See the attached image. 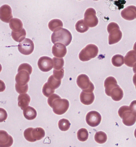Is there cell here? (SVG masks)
Here are the masks:
<instances>
[{"instance_id": "26", "label": "cell", "mask_w": 136, "mask_h": 147, "mask_svg": "<svg viewBox=\"0 0 136 147\" xmlns=\"http://www.w3.org/2000/svg\"><path fill=\"white\" fill-rule=\"evenodd\" d=\"M94 139L97 143L103 144L105 143L107 140V134L103 131H98L96 133Z\"/></svg>"}, {"instance_id": "7", "label": "cell", "mask_w": 136, "mask_h": 147, "mask_svg": "<svg viewBox=\"0 0 136 147\" xmlns=\"http://www.w3.org/2000/svg\"><path fill=\"white\" fill-rule=\"evenodd\" d=\"M99 50L98 47L93 44H88L79 54V58L82 61H88L98 55Z\"/></svg>"}, {"instance_id": "29", "label": "cell", "mask_w": 136, "mask_h": 147, "mask_svg": "<svg viewBox=\"0 0 136 147\" xmlns=\"http://www.w3.org/2000/svg\"><path fill=\"white\" fill-rule=\"evenodd\" d=\"M47 83L52 88L55 90L56 88H59L61 84V80H58L55 79L53 75H51L48 78Z\"/></svg>"}, {"instance_id": "15", "label": "cell", "mask_w": 136, "mask_h": 147, "mask_svg": "<svg viewBox=\"0 0 136 147\" xmlns=\"http://www.w3.org/2000/svg\"><path fill=\"white\" fill-rule=\"evenodd\" d=\"M52 51L53 55L56 58H62L66 55L67 49L66 46H65L64 44L57 43L53 46Z\"/></svg>"}, {"instance_id": "14", "label": "cell", "mask_w": 136, "mask_h": 147, "mask_svg": "<svg viewBox=\"0 0 136 147\" xmlns=\"http://www.w3.org/2000/svg\"><path fill=\"white\" fill-rule=\"evenodd\" d=\"M122 17L126 20L131 21L136 19V7L129 5L125 7L121 12Z\"/></svg>"}, {"instance_id": "24", "label": "cell", "mask_w": 136, "mask_h": 147, "mask_svg": "<svg viewBox=\"0 0 136 147\" xmlns=\"http://www.w3.org/2000/svg\"><path fill=\"white\" fill-rule=\"evenodd\" d=\"M26 35H27V33H26V30L24 28H23L21 30H20L18 32H15L13 31H12L11 32V36L12 38L15 42H19V43H20L25 40Z\"/></svg>"}, {"instance_id": "10", "label": "cell", "mask_w": 136, "mask_h": 147, "mask_svg": "<svg viewBox=\"0 0 136 147\" xmlns=\"http://www.w3.org/2000/svg\"><path fill=\"white\" fill-rule=\"evenodd\" d=\"M19 51L23 55H29L34 50L33 41L29 38H25L18 45Z\"/></svg>"}, {"instance_id": "30", "label": "cell", "mask_w": 136, "mask_h": 147, "mask_svg": "<svg viewBox=\"0 0 136 147\" xmlns=\"http://www.w3.org/2000/svg\"><path fill=\"white\" fill-rule=\"evenodd\" d=\"M71 123L69 120L62 118L60 119L58 123V126L59 128L62 131H66L70 129Z\"/></svg>"}, {"instance_id": "34", "label": "cell", "mask_w": 136, "mask_h": 147, "mask_svg": "<svg viewBox=\"0 0 136 147\" xmlns=\"http://www.w3.org/2000/svg\"><path fill=\"white\" fill-rule=\"evenodd\" d=\"M22 70H25L27 71L30 75L32 73V71H33V68L31 66V65L28 64V63H23L21 64L18 67V72H19L20 71Z\"/></svg>"}, {"instance_id": "6", "label": "cell", "mask_w": 136, "mask_h": 147, "mask_svg": "<svg viewBox=\"0 0 136 147\" xmlns=\"http://www.w3.org/2000/svg\"><path fill=\"white\" fill-rule=\"evenodd\" d=\"M118 115L122 119V123L127 126H131L135 124L136 116L130 110L129 107L123 106L118 110Z\"/></svg>"}, {"instance_id": "28", "label": "cell", "mask_w": 136, "mask_h": 147, "mask_svg": "<svg viewBox=\"0 0 136 147\" xmlns=\"http://www.w3.org/2000/svg\"><path fill=\"white\" fill-rule=\"evenodd\" d=\"M77 138L78 140L81 142H85L88 139L89 133L87 129L81 128L78 131Z\"/></svg>"}, {"instance_id": "38", "label": "cell", "mask_w": 136, "mask_h": 147, "mask_svg": "<svg viewBox=\"0 0 136 147\" xmlns=\"http://www.w3.org/2000/svg\"><path fill=\"white\" fill-rule=\"evenodd\" d=\"M6 88L5 83H4V82L2 80H0V92H3L5 91Z\"/></svg>"}, {"instance_id": "36", "label": "cell", "mask_w": 136, "mask_h": 147, "mask_svg": "<svg viewBox=\"0 0 136 147\" xmlns=\"http://www.w3.org/2000/svg\"><path fill=\"white\" fill-rule=\"evenodd\" d=\"M7 118V111L3 108H0V123L5 121Z\"/></svg>"}, {"instance_id": "20", "label": "cell", "mask_w": 136, "mask_h": 147, "mask_svg": "<svg viewBox=\"0 0 136 147\" xmlns=\"http://www.w3.org/2000/svg\"><path fill=\"white\" fill-rule=\"evenodd\" d=\"M30 100V97L28 94L25 93L20 94L18 97L19 107L22 110H24L27 107H28Z\"/></svg>"}, {"instance_id": "16", "label": "cell", "mask_w": 136, "mask_h": 147, "mask_svg": "<svg viewBox=\"0 0 136 147\" xmlns=\"http://www.w3.org/2000/svg\"><path fill=\"white\" fill-rule=\"evenodd\" d=\"M15 80L16 84L18 85H26L30 81L29 73L26 70H21L16 75Z\"/></svg>"}, {"instance_id": "39", "label": "cell", "mask_w": 136, "mask_h": 147, "mask_svg": "<svg viewBox=\"0 0 136 147\" xmlns=\"http://www.w3.org/2000/svg\"><path fill=\"white\" fill-rule=\"evenodd\" d=\"M133 84L135 85L136 89V74H135L133 76Z\"/></svg>"}, {"instance_id": "42", "label": "cell", "mask_w": 136, "mask_h": 147, "mask_svg": "<svg viewBox=\"0 0 136 147\" xmlns=\"http://www.w3.org/2000/svg\"><path fill=\"white\" fill-rule=\"evenodd\" d=\"M2 65H1V64L0 63V73L1 72V71H2Z\"/></svg>"}, {"instance_id": "4", "label": "cell", "mask_w": 136, "mask_h": 147, "mask_svg": "<svg viewBox=\"0 0 136 147\" xmlns=\"http://www.w3.org/2000/svg\"><path fill=\"white\" fill-rule=\"evenodd\" d=\"M107 30L109 34V44L110 45L116 44L121 40L122 33L118 24L110 22L107 27Z\"/></svg>"}, {"instance_id": "37", "label": "cell", "mask_w": 136, "mask_h": 147, "mask_svg": "<svg viewBox=\"0 0 136 147\" xmlns=\"http://www.w3.org/2000/svg\"><path fill=\"white\" fill-rule=\"evenodd\" d=\"M130 110L136 116V100L133 101L129 106Z\"/></svg>"}, {"instance_id": "11", "label": "cell", "mask_w": 136, "mask_h": 147, "mask_svg": "<svg viewBox=\"0 0 136 147\" xmlns=\"http://www.w3.org/2000/svg\"><path fill=\"white\" fill-rule=\"evenodd\" d=\"M102 121V116L98 112L96 111H90L86 116L87 124L91 127H96L99 125Z\"/></svg>"}, {"instance_id": "25", "label": "cell", "mask_w": 136, "mask_h": 147, "mask_svg": "<svg viewBox=\"0 0 136 147\" xmlns=\"http://www.w3.org/2000/svg\"><path fill=\"white\" fill-rule=\"evenodd\" d=\"M76 30L78 32L80 33H84L88 31L89 30V27L87 26L83 19L78 21L75 25Z\"/></svg>"}, {"instance_id": "2", "label": "cell", "mask_w": 136, "mask_h": 147, "mask_svg": "<svg viewBox=\"0 0 136 147\" xmlns=\"http://www.w3.org/2000/svg\"><path fill=\"white\" fill-rule=\"evenodd\" d=\"M48 105L53 109V112L56 115H62L68 110L70 103L66 99H61L56 94H53L48 98Z\"/></svg>"}, {"instance_id": "27", "label": "cell", "mask_w": 136, "mask_h": 147, "mask_svg": "<svg viewBox=\"0 0 136 147\" xmlns=\"http://www.w3.org/2000/svg\"><path fill=\"white\" fill-rule=\"evenodd\" d=\"M112 63L114 66L120 67L125 63L123 56L121 55H116L112 58Z\"/></svg>"}, {"instance_id": "17", "label": "cell", "mask_w": 136, "mask_h": 147, "mask_svg": "<svg viewBox=\"0 0 136 147\" xmlns=\"http://www.w3.org/2000/svg\"><path fill=\"white\" fill-rule=\"evenodd\" d=\"M13 144V138L5 131L0 130V147H10Z\"/></svg>"}, {"instance_id": "23", "label": "cell", "mask_w": 136, "mask_h": 147, "mask_svg": "<svg viewBox=\"0 0 136 147\" xmlns=\"http://www.w3.org/2000/svg\"><path fill=\"white\" fill-rule=\"evenodd\" d=\"M63 24L62 20L58 19H54L52 20L48 24L49 29L53 32H54L55 31L61 28H63Z\"/></svg>"}, {"instance_id": "31", "label": "cell", "mask_w": 136, "mask_h": 147, "mask_svg": "<svg viewBox=\"0 0 136 147\" xmlns=\"http://www.w3.org/2000/svg\"><path fill=\"white\" fill-rule=\"evenodd\" d=\"M53 68L55 70H61L62 69L64 65V60L63 58H58L54 57L53 58Z\"/></svg>"}, {"instance_id": "21", "label": "cell", "mask_w": 136, "mask_h": 147, "mask_svg": "<svg viewBox=\"0 0 136 147\" xmlns=\"http://www.w3.org/2000/svg\"><path fill=\"white\" fill-rule=\"evenodd\" d=\"M9 26L13 32H18L23 29V23L20 19L14 18L11 19Z\"/></svg>"}, {"instance_id": "1", "label": "cell", "mask_w": 136, "mask_h": 147, "mask_svg": "<svg viewBox=\"0 0 136 147\" xmlns=\"http://www.w3.org/2000/svg\"><path fill=\"white\" fill-rule=\"evenodd\" d=\"M105 92L115 101L121 100L123 97V91L118 84L117 80L112 76L107 77L104 81Z\"/></svg>"}, {"instance_id": "3", "label": "cell", "mask_w": 136, "mask_h": 147, "mask_svg": "<svg viewBox=\"0 0 136 147\" xmlns=\"http://www.w3.org/2000/svg\"><path fill=\"white\" fill-rule=\"evenodd\" d=\"M72 40V34L66 29L61 28L52 34V42L54 44L60 43L65 46H68Z\"/></svg>"}, {"instance_id": "19", "label": "cell", "mask_w": 136, "mask_h": 147, "mask_svg": "<svg viewBox=\"0 0 136 147\" xmlns=\"http://www.w3.org/2000/svg\"><path fill=\"white\" fill-rule=\"evenodd\" d=\"M125 64L129 67H133L136 63V52L133 50L128 52L124 57Z\"/></svg>"}, {"instance_id": "43", "label": "cell", "mask_w": 136, "mask_h": 147, "mask_svg": "<svg viewBox=\"0 0 136 147\" xmlns=\"http://www.w3.org/2000/svg\"><path fill=\"white\" fill-rule=\"evenodd\" d=\"M134 135H135V136L136 138V129H135V132H134Z\"/></svg>"}, {"instance_id": "32", "label": "cell", "mask_w": 136, "mask_h": 147, "mask_svg": "<svg viewBox=\"0 0 136 147\" xmlns=\"http://www.w3.org/2000/svg\"><path fill=\"white\" fill-rule=\"evenodd\" d=\"M54 92H55V90H53V88H52L48 85L47 82L45 83L42 88V93L44 94V96L49 98L50 96L53 94Z\"/></svg>"}, {"instance_id": "13", "label": "cell", "mask_w": 136, "mask_h": 147, "mask_svg": "<svg viewBox=\"0 0 136 147\" xmlns=\"http://www.w3.org/2000/svg\"><path fill=\"white\" fill-rule=\"evenodd\" d=\"M13 18L12 9L10 6L4 4L0 7V20L5 23H10Z\"/></svg>"}, {"instance_id": "8", "label": "cell", "mask_w": 136, "mask_h": 147, "mask_svg": "<svg viewBox=\"0 0 136 147\" xmlns=\"http://www.w3.org/2000/svg\"><path fill=\"white\" fill-rule=\"evenodd\" d=\"M77 84L81 88L82 91L92 92L95 89V86L88 76L86 74H80L77 78Z\"/></svg>"}, {"instance_id": "18", "label": "cell", "mask_w": 136, "mask_h": 147, "mask_svg": "<svg viewBox=\"0 0 136 147\" xmlns=\"http://www.w3.org/2000/svg\"><path fill=\"white\" fill-rule=\"evenodd\" d=\"M80 100L81 103L88 106L93 103L95 100V95L92 92L82 91L80 95Z\"/></svg>"}, {"instance_id": "22", "label": "cell", "mask_w": 136, "mask_h": 147, "mask_svg": "<svg viewBox=\"0 0 136 147\" xmlns=\"http://www.w3.org/2000/svg\"><path fill=\"white\" fill-rule=\"evenodd\" d=\"M23 114L26 119L31 121L37 117V111L33 107L28 106L23 110Z\"/></svg>"}, {"instance_id": "33", "label": "cell", "mask_w": 136, "mask_h": 147, "mask_svg": "<svg viewBox=\"0 0 136 147\" xmlns=\"http://www.w3.org/2000/svg\"><path fill=\"white\" fill-rule=\"evenodd\" d=\"M15 90L19 94H25L28 91V85L27 84L23 86H20L18 85L17 84L15 83Z\"/></svg>"}, {"instance_id": "41", "label": "cell", "mask_w": 136, "mask_h": 147, "mask_svg": "<svg viewBox=\"0 0 136 147\" xmlns=\"http://www.w3.org/2000/svg\"><path fill=\"white\" fill-rule=\"evenodd\" d=\"M133 51H135L136 52V42H135V43L134 44V45H133Z\"/></svg>"}, {"instance_id": "35", "label": "cell", "mask_w": 136, "mask_h": 147, "mask_svg": "<svg viewBox=\"0 0 136 147\" xmlns=\"http://www.w3.org/2000/svg\"><path fill=\"white\" fill-rule=\"evenodd\" d=\"M53 76L55 79L58 80H61L63 77H64V68H63L62 69L59 70L54 69L53 71Z\"/></svg>"}, {"instance_id": "12", "label": "cell", "mask_w": 136, "mask_h": 147, "mask_svg": "<svg viewBox=\"0 0 136 147\" xmlns=\"http://www.w3.org/2000/svg\"><path fill=\"white\" fill-rule=\"evenodd\" d=\"M37 65L42 71L48 72L53 68V59L49 57L43 56L38 60Z\"/></svg>"}, {"instance_id": "5", "label": "cell", "mask_w": 136, "mask_h": 147, "mask_svg": "<svg viewBox=\"0 0 136 147\" xmlns=\"http://www.w3.org/2000/svg\"><path fill=\"white\" fill-rule=\"evenodd\" d=\"M23 136L26 140L30 142H34L41 140L44 138L45 132L42 127H29L26 129L23 133Z\"/></svg>"}, {"instance_id": "40", "label": "cell", "mask_w": 136, "mask_h": 147, "mask_svg": "<svg viewBox=\"0 0 136 147\" xmlns=\"http://www.w3.org/2000/svg\"><path fill=\"white\" fill-rule=\"evenodd\" d=\"M133 73L136 74V63L134 65V66L133 67Z\"/></svg>"}, {"instance_id": "9", "label": "cell", "mask_w": 136, "mask_h": 147, "mask_svg": "<svg viewBox=\"0 0 136 147\" xmlns=\"http://www.w3.org/2000/svg\"><path fill=\"white\" fill-rule=\"evenodd\" d=\"M84 22L89 27H95L98 24V19L96 16L95 10L89 7L85 11L84 14Z\"/></svg>"}]
</instances>
